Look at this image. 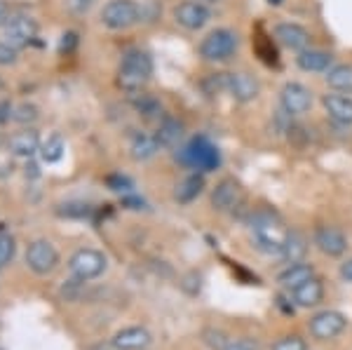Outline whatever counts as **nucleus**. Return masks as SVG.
<instances>
[{
	"mask_svg": "<svg viewBox=\"0 0 352 350\" xmlns=\"http://www.w3.org/2000/svg\"><path fill=\"white\" fill-rule=\"evenodd\" d=\"M153 134H155L160 149H174L184 139V122H179L176 118H162Z\"/></svg>",
	"mask_w": 352,
	"mask_h": 350,
	"instance_id": "nucleus-23",
	"label": "nucleus"
},
{
	"mask_svg": "<svg viewBox=\"0 0 352 350\" xmlns=\"http://www.w3.org/2000/svg\"><path fill=\"white\" fill-rule=\"evenodd\" d=\"M204 190V174H188L174 190V200L181 202V205H188V202L197 200Z\"/></svg>",
	"mask_w": 352,
	"mask_h": 350,
	"instance_id": "nucleus-24",
	"label": "nucleus"
},
{
	"mask_svg": "<svg viewBox=\"0 0 352 350\" xmlns=\"http://www.w3.org/2000/svg\"><path fill=\"white\" fill-rule=\"evenodd\" d=\"M322 106H324L327 116L333 122L345 127L352 125V97H345V94H324L322 97Z\"/></svg>",
	"mask_w": 352,
	"mask_h": 350,
	"instance_id": "nucleus-17",
	"label": "nucleus"
},
{
	"mask_svg": "<svg viewBox=\"0 0 352 350\" xmlns=\"http://www.w3.org/2000/svg\"><path fill=\"white\" fill-rule=\"evenodd\" d=\"M249 235H252V242L256 250L263 254H270V256H280L282 247L287 242L289 228L285 226L280 217L270 210H258L249 217Z\"/></svg>",
	"mask_w": 352,
	"mask_h": 350,
	"instance_id": "nucleus-1",
	"label": "nucleus"
},
{
	"mask_svg": "<svg viewBox=\"0 0 352 350\" xmlns=\"http://www.w3.org/2000/svg\"><path fill=\"white\" fill-rule=\"evenodd\" d=\"M12 111H14V106L10 104V101H3V104H0V122L12 120Z\"/></svg>",
	"mask_w": 352,
	"mask_h": 350,
	"instance_id": "nucleus-36",
	"label": "nucleus"
},
{
	"mask_svg": "<svg viewBox=\"0 0 352 350\" xmlns=\"http://www.w3.org/2000/svg\"><path fill=\"white\" fill-rule=\"evenodd\" d=\"M275 38L282 45H285V47L294 50V52H303V50L310 47V33H308V28H303L300 24H292V21L277 24L275 26Z\"/></svg>",
	"mask_w": 352,
	"mask_h": 350,
	"instance_id": "nucleus-14",
	"label": "nucleus"
},
{
	"mask_svg": "<svg viewBox=\"0 0 352 350\" xmlns=\"http://www.w3.org/2000/svg\"><path fill=\"white\" fill-rule=\"evenodd\" d=\"M280 104H282V111L289 113L292 118H298V116H305L312 106V94L305 85L300 83H287L280 92Z\"/></svg>",
	"mask_w": 352,
	"mask_h": 350,
	"instance_id": "nucleus-10",
	"label": "nucleus"
},
{
	"mask_svg": "<svg viewBox=\"0 0 352 350\" xmlns=\"http://www.w3.org/2000/svg\"><path fill=\"white\" fill-rule=\"evenodd\" d=\"M226 350H256V348H254L249 341H242L240 338V341H230L228 346H226Z\"/></svg>",
	"mask_w": 352,
	"mask_h": 350,
	"instance_id": "nucleus-37",
	"label": "nucleus"
},
{
	"mask_svg": "<svg viewBox=\"0 0 352 350\" xmlns=\"http://www.w3.org/2000/svg\"><path fill=\"white\" fill-rule=\"evenodd\" d=\"M272 350H308V343L296 334H289V336L277 338V341L272 343Z\"/></svg>",
	"mask_w": 352,
	"mask_h": 350,
	"instance_id": "nucleus-31",
	"label": "nucleus"
},
{
	"mask_svg": "<svg viewBox=\"0 0 352 350\" xmlns=\"http://www.w3.org/2000/svg\"><path fill=\"white\" fill-rule=\"evenodd\" d=\"M204 341H207V346L212 350H226V346H228V338H226L223 331L219 329H207L204 331Z\"/></svg>",
	"mask_w": 352,
	"mask_h": 350,
	"instance_id": "nucleus-32",
	"label": "nucleus"
},
{
	"mask_svg": "<svg viewBox=\"0 0 352 350\" xmlns=\"http://www.w3.org/2000/svg\"><path fill=\"white\" fill-rule=\"evenodd\" d=\"M181 160L192 169H200V172H212V169H217L221 165L217 146H214L207 137L192 139L184 149V157H181Z\"/></svg>",
	"mask_w": 352,
	"mask_h": 350,
	"instance_id": "nucleus-5",
	"label": "nucleus"
},
{
	"mask_svg": "<svg viewBox=\"0 0 352 350\" xmlns=\"http://www.w3.org/2000/svg\"><path fill=\"white\" fill-rule=\"evenodd\" d=\"M134 106H136V111H139V116H144V118H157L160 116V101L157 99H153L148 97V94H134Z\"/></svg>",
	"mask_w": 352,
	"mask_h": 350,
	"instance_id": "nucleus-28",
	"label": "nucleus"
},
{
	"mask_svg": "<svg viewBox=\"0 0 352 350\" xmlns=\"http://www.w3.org/2000/svg\"><path fill=\"white\" fill-rule=\"evenodd\" d=\"M141 19V8L134 0H109L101 10V24L111 31L132 28Z\"/></svg>",
	"mask_w": 352,
	"mask_h": 350,
	"instance_id": "nucleus-4",
	"label": "nucleus"
},
{
	"mask_svg": "<svg viewBox=\"0 0 352 350\" xmlns=\"http://www.w3.org/2000/svg\"><path fill=\"white\" fill-rule=\"evenodd\" d=\"M345 327H348V318L338 310H320L317 315H312L308 329L317 341H329V338H336L343 334Z\"/></svg>",
	"mask_w": 352,
	"mask_h": 350,
	"instance_id": "nucleus-8",
	"label": "nucleus"
},
{
	"mask_svg": "<svg viewBox=\"0 0 352 350\" xmlns=\"http://www.w3.org/2000/svg\"><path fill=\"white\" fill-rule=\"evenodd\" d=\"M66 3H68V8H71V12H76V14H85L89 8H92L94 0H66Z\"/></svg>",
	"mask_w": 352,
	"mask_h": 350,
	"instance_id": "nucleus-34",
	"label": "nucleus"
},
{
	"mask_svg": "<svg viewBox=\"0 0 352 350\" xmlns=\"http://www.w3.org/2000/svg\"><path fill=\"white\" fill-rule=\"evenodd\" d=\"M209 17H212V10L197 0H181L174 8V21L186 31H200L209 24Z\"/></svg>",
	"mask_w": 352,
	"mask_h": 350,
	"instance_id": "nucleus-9",
	"label": "nucleus"
},
{
	"mask_svg": "<svg viewBox=\"0 0 352 350\" xmlns=\"http://www.w3.org/2000/svg\"><path fill=\"white\" fill-rule=\"evenodd\" d=\"M244 202V190L240 182H235V179H221L217 184V188L212 190V205L217 212H235L237 207H242Z\"/></svg>",
	"mask_w": 352,
	"mask_h": 350,
	"instance_id": "nucleus-11",
	"label": "nucleus"
},
{
	"mask_svg": "<svg viewBox=\"0 0 352 350\" xmlns=\"http://www.w3.org/2000/svg\"><path fill=\"white\" fill-rule=\"evenodd\" d=\"M324 83L333 92L352 94V64H336L327 71Z\"/></svg>",
	"mask_w": 352,
	"mask_h": 350,
	"instance_id": "nucleus-25",
	"label": "nucleus"
},
{
	"mask_svg": "<svg viewBox=\"0 0 352 350\" xmlns=\"http://www.w3.org/2000/svg\"><path fill=\"white\" fill-rule=\"evenodd\" d=\"M120 69H127L132 73H139V76H144V78H151L153 76V59L148 52H144V50H129V52H124V56H122Z\"/></svg>",
	"mask_w": 352,
	"mask_h": 350,
	"instance_id": "nucleus-26",
	"label": "nucleus"
},
{
	"mask_svg": "<svg viewBox=\"0 0 352 350\" xmlns=\"http://www.w3.org/2000/svg\"><path fill=\"white\" fill-rule=\"evenodd\" d=\"M10 17H12V14H10V8L3 3V0H0V28H5V24L10 21Z\"/></svg>",
	"mask_w": 352,
	"mask_h": 350,
	"instance_id": "nucleus-39",
	"label": "nucleus"
},
{
	"mask_svg": "<svg viewBox=\"0 0 352 350\" xmlns=\"http://www.w3.org/2000/svg\"><path fill=\"white\" fill-rule=\"evenodd\" d=\"M26 266L36 275H50L59 266V252L50 240H33L26 250Z\"/></svg>",
	"mask_w": 352,
	"mask_h": 350,
	"instance_id": "nucleus-7",
	"label": "nucleus"
},
{
	"mask_svg": "<svg viewBox=\"0 0 352 350\" xmlns=\"http://www.w3.org/2000/svg\"><path fill=\"white\" fill-rule=\"evenodd\" d=\"M106 268H109V259L104 256V252L92 250V247H82V250L73 252V256L68 259V270L78 282L99 278V275L106 273Z\"/></svg>",
	"mask_w": 352,
	"mask_h": 350,
	"instance_id": "nucleus-2",
	"label": "nucleus"
},
{
	"mask_svg": "<svg viewBox=\"0 0 352 350\" xmlns=\"http://www.w3.org/2000/svg\"><path fill=\"white\" fill-rule=\"evenodd\" d=\"M305 254H308V240H305V235L298 233V230H289L287 242L280 252V259L289 266V263L305 261Z\"/></svg>",
	"mask_w": 352,
	"mask_h": 350,
	"instance_id": "nucleus-22",
	"label": "nucleus"
},
{
	"mask_svg": "<svg viewBox=\"0 0 352 350\" xmlns=\"http://www.w3.org/2000/svg\"><path fill=\"white\" fill-rule=\"evenodd\" d=\"M310 278H315V266L312 263H289V266L277 275V282H280L282 289L294 292L296 287H300L303 282H308Z\"/></svg>",
	"mask_w": 352,
	"mask_h": 350,
	"instance_id": "nucleus-19",
	"label": "nucleus"
},
{
	"mask_svg": "<svg viewBox=\"0 0 352 350\" xmlns=\"http://www.w3.org/2000/svg\"><path fill=\"white\" fill-rule=\"evenodd\" d=\"M289 294H292L294 303H296L298 308H315L324 301V285H322V280L315 275V278L303 282V285L296 287L294 292H289Z\"/></svg>",
	"mask_w": 352,
	"mask_h": 350,
	"instance_id": "nucleus-18",
	"label": "nucleus"
},
{
	"mask_svg": "<svg viewBox=\"0 0 352 350\" xmlns=\"http://www.w3.org/2000/svg\"><path fill=\"white\" fill-rule=\"evenodd\" d=\"M64 151H66L64 139H61L59 134H50L47 139H43L38 155H41V160L45 165H54V162H59L61 157H64Z\"/></svg>",
	"mask_w": 352,
	"mask_h": 350,
	"instance_id": "nucleus-27",
	"label": "nucleus"
},
{
	"mask_svg": "<svg viewBox=\"0 0 352 350\" xmlns=\"http://www.w3.org/2000/svg\"><path fill=\"white\" fill-rule=\"evenodd\" d=\"M16 56H19V50L8 45L5 41H0V66H12L16 64Z\"/></svg>",
	"mask_w": 352,
	"mask_h": 350,
	"instance_id": "nucleus-33",
	"label": "nucleus"
},
{
	"mask_svg": "<svg viewBox=\"0 0 352 350\" xmlns=\"http://www.w3.org/2000/svg\"><path fill=\"white\" fill-rule=\"evenodd\" d=\"M268 3H270V5H282L285 0H268Z\"/></svg>",
	"mask_w": 352,
	"mask_h": 350,
	"instance_id": "nucleus-41",
	"label": "nucleus"
},
{
	"mask_svg": "<svg viewBox=\"0 0 352 350\" xmlns=\"http://www.w3.org/2000/svg\"><path fill=\"white\" fill-rule=\"evenodd\" d=\"M237 33L230 28H217L200 43V56L204 61H228L237 52Z\"/></svg>",
	"mask_w": 352,
	"mask_h": 350,
	"instance_id": "nucleus-3",
	"label": "nucleus"
},
{
	"mask_svg": "<svg viewBox=\"0 0 352 350\" xmlns=\"http://www.w3.org/2000/svg\"><path fill=\"white\" fill-rule=\"evenodd\" d=\"M36 36H38V21L33 19L31 14H24V12L12 14L3 28V41L8 45H12V47H16V50L31 45L33 41H36Z\"/></svg>",
	"mask_w": 352,
	"mask_h": 350,
	"instance_id": "nucleus-6",
	"label": "nucleus"
},
{
	"mask_svg": "<svg viewBox=\"0 0 352 350\" xmlns=\"http://www.w3.org/2000/svg\"><path fill=\"white\" fill-rule=\"evenodd\" d=\"M261 85L254 76L249 73H228V94H232V99L240 101V104H249L258 97Z\"/></svg>",
	"mask_w": 352,
	"mask_h": 350,
	"instance_id": "nucleus-13",
	"label": "nucleus"
},
{
	"mask_svg": "<svg viewBox=\"0 0 352 350\" xmlns=\"http://www.w3.org/2000/svg\"><path fill=\"white\" fill-rule=\"evenodd\" d=\"M12 120L19 122V125H33V122L38 120V109L33 104H26V101H24V104L14 106Z\"/></svg>",
	"mask_w": 352,
	"mask_h": 350,
	"instance_id": "nucleus-29",
	"label": "nucleus"
},
{
	"mask_svg": "<svg viewBox=\"0 0 352 350\" xmlns=\"http://www.w3.org/2000/svg\"><path fill=\"white\" fill-rule=\"evenodd\" d=\"M160 151V144H157L155 134H148V132H136L132 141H129V153L136 162H146L151 157L157 155Z\"/></svg>",
	"mask_w": 352,
	"mask_h": 350,
	"instance_id": "nucleus-21",
	"label": "nucleus"
},
{
	"mask_svg": "<svg viewBox=\"0 0 352 350\" xmlns=\"http://www.w3.org/2000/svg\"><path fill=\"white\" fill-rule=\"evenodd\" d=\"M41 137H38V132L36 129H21V132H16L10 137L8 141V151H10V155H14V157H33L41 151Z\"/></svg>",
	"mask_w": 352,
	"mask_h": 350,
	"instance_id": "nucleus-15",
	"label": "nucleus"
},
{
	"mask_svg": "<svg viewBox=\"0 0 352 350\" xmlns=\"http://www.w3.org/2000/svg\"><path fill=\"white\" fill-rule=\"evenodd\" d=\"M197 3L207 5V8H212V5H221V3H223V0H197Z\"/></svg>",
	"mask_w": 352,
	"mask_h": 350,
	"instance_id": "nucleus-40",
	"label": "nucleus"
},
{
	"mask_svg": "<svg viewBox=\"0 0 352 350\" xmlns=\"http://www.w3.org/2000/svg\"><path fill=\"white\" fill-rule=\"evenodd\" d=\"M116 350H144L151 346V334L144 327H124L111 338Z\"/></svg>",
	"mask_w": 352,
	"mask_h": 350,
	"instance_id": "nucleus-16",
	"label": "nucleus"
},
{
	"mask_svg": "<svg viewBox=\"0 0 352 350\" xmlns=\"http://www.w3.org/2000/svg\"><path fill=\"white\" fill-rule=\"evenodd\" d=\"M340 278L345 282H352V259H348V261L340 266Z\"/></svg>",
	"mask_w": 352,
	"mask_h": 350,
	"instance_id": "nucleus-38",
	"label": "nucleus"
},
{
	"mask_svg": "<svg viewBox=\"0 0 352 350\" xmlns=\"http://www.w3.org/2000/svg\"><path fill=\"white\" fill-rule=\"evenodd\" d=\"M331 61L333 56L324 52V50H303V52H298L296 56V64L300 71L305 73H327L329 69H331Z\"/></svg>",
	"mask_w": 352,
	"mask_h": 350,
	"instance_id": "nucleus-20",
	"label": "nucleus"
},
{
	"mask_svg": "<svg viewBox=\"0 0 352 350\" xmlns=\"http://www.w3.org/2000/svg\"><path fill=\"white\" fill-rule=\"evenodd\" d=\"M315 245L322 254L333 259L348 252V238L343 235V230L333 228V226H320L315 230Z\"/></svg>",
	"mask_w": 352,
	"mask_h": 350,
	"instance_id": "nucleus-12",
	"label": "nucleus"
},
{
	"mask_svg": "<svg viewBox=\"0 0 352 350\" xmlns=\"http://www.w3.org/2000/svg\"><path fill=\"white\" fill-rule=\"evenodd\" d=\"M109 184H111V188H113V190H129V188H132L129 179H124V177H111V179H109Z\"/></svg>",
	"mask_w": 352,
	"mask_h": 350,
	"instance_id": "nucleus-35",
	"label": "nucleus"
},
{
	"mask_svg": "<svg viewBox=\"0 0 352 350\" xmlns=\"http://www.w3.org/2000/svg\"><path fill=\"white\" fill-rule=\"evenodd\" d=\"M14 254H16V242L12 235H0V268L12 263Z\"/></svg>",
	"mask_w": 352,
	"mask_h": 350,
	"instance_id": "nucleus-30",
	"label": "nucleus"
}]
</instances>
